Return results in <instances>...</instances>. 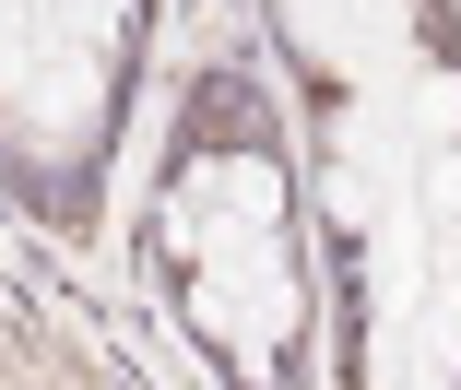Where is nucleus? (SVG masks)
Listing matches in <instances>:
<instances>
[{
  "label": "nucleus",
  "mask_w": 461,
  "mask_h": 390,
  "mask_svg": "<svg viewBox=\"0 0 461 390\" xmlns=\"http://www.w3.org/2000/svg\"><path fill=\"white\" fill-rule=\"evenodd\" d=\"M177 189H190V202H213L225 225H272V213H285V177H272L260 154H225V166H177Z\"/></svg>",
  "instance_id": "f257e3e1"
},
{
  "label": "nucleus",
  "mask_w": 461,
  "mask_h": 390,
  "mask_svg": "<svg viewBox=\"0 0 461 390\" xmlns=\"http://www.w3.org/2000/svg\"><path fill=\"white\" fill-rule=\"evenodd\" d=\"M414 119H426V142H449V131H461V83H449V71H426V83H414Z\"/></svg>",
  "instance_id": "f03ea898"
},
{
  "label": "nucleus",
  "mask_w": 461,
  "mask_h": 390,
  "mask_svg": "<svg viewBox=\"0 0 461 390\" xmlns=\"http://www.w3.org/2000/svg\"><path fill=\"white\" fill-rule=\"evenodd\" d=\"M426 202H438V213H461V154H449V142H438V166H426Z\"/></svg>",
  "instance_id": "7ed1b4c3"
}]
</instances>
